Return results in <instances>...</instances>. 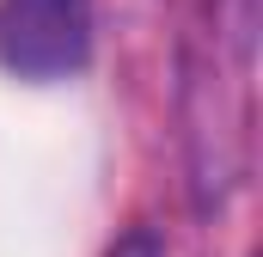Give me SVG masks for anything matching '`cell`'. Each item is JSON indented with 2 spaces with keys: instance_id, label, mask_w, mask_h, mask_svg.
I'll return each mask as SVG.
<instances>
[{
  "instance_id": "obj_1",
  "label": "cell",
  "mask_w": 263,
  "mask_h": 257,
  "mask_svg": "<svg viewBox=\"0 0 263 257\" xmlns=\"http://www.w3.org/2000/svg\"><path fill=\"white\" fill-rule=\"evenodd\" d=\"M92 56L86 0H0V67L18 80H67Z\"/></svg>"
},
{
  "instance_id": "obj_2",
  "label": "cell",
  "mask_w": 263,
  "mask_h": 257,
  "mask_svg": "<svg viewBox=\"0 0 263 257\" xmlns=\"http://www.w3.org/2000/svg\"><path fill=\"white\" fill-rule=\"evenodd\" d=\"M104 257H165V245H159V233H147V227H135V233H123L117 245Z\"/></svg>"
}]
</instances>
